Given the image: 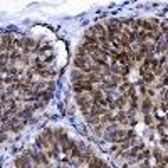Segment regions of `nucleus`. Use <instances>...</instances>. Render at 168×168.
Masks as SVG:
<instances>
[{"label": "nucleus", "mask_w": 168, "mask_h": 168, "mask_svg": "<svg viewBox=\"0 0 168 168\" xmlns=\"http://www.w3.org/2000/svg\"><path fill=\"white\" fill-rule=\"evenodd\" d=\"M54 86H55V82H54V81H51V82H47V84H46V87H47L49 91H52V89H54Z\"/></svg>", "instance_id": "5"}, {"label": "nucleus", "mask_w": 168, "mask_h": 168, "mask_svg": "<svg viewBox=\"0 0 168 168\" xmlns=\"http://www.w3.org/2000/svg\"><path fill=\"white\" fill-rule=\"evenodd\" d=\"M143 113L145 114H150V109H151V99L150 98H145L143 99Z\"/></svg>", "instance_id": "2"}, {"label": "nucleus", "mask_w": 168, "mask_h": 168, "mask_svg": "<svg viewBox=\"0 0 168 168\" xmlns=\"http://www.w3.org/2000/svg\"><path fill=\"white\" fill-rule=\"evenodd\" d=\"M94 133L96 135H101L103 133V125H94Z\"/></svg>", "instance_id": "4"}, {"label": "nucleus", "mask_w": 168, "mask_h": 168, "mask_svg": "<svg viewBox=\"0 0 168 168\" xmlns=\"http://www.w3.org/2000/svg\"><path fill=\"white\" fill-rule=\"evenodd\" d=\"M145 119H146L148 125H151V123H153V116H150V114H146V116H145Z\"/></svg>", "instance_id": "6"}, {"label": "nucleus", "mask_w": 168, "mask_h": 168, "mask_svg": "<svg viewBox=\"0 0 168 168\" xmlns=\"http://www.w3.org/2000/svg\"><path fill=\"white\" fill-rule=\"evenodd\" d=\"M25 165H27V160L25 158H17V161H15V166L17 168H25Z\"/></svg>", "instance_id": "3"}, {"label": "nucleus", "mask_w": 168, "mask_h": 168, "mask_svg": "<svg viewBox=\"0 0 168 168\" xmlns=\"http://www.w3.org/2000/svg\"><path fill=\"white\" fill-rule=\"evenodd\" d=\"M93 87H94V86H93L91 82H87V81L72 82V91H74V93H77V94H81V93H89Z\"/></svg>", "instance_id": "1"}, {"label": "nucleus", "mask_w": 168, "mask_h": 168, "mask_svg": "<svg viewBox=\"0 0 168 168\" xmlns=\"http://www.w3.org/2000/svg\"><path fill=\"white\" fill-rule=\"evenodd\" d=\"M62 168H64V166H62Z\"/></svg>", "instance_id": "7"}]
</instances>
